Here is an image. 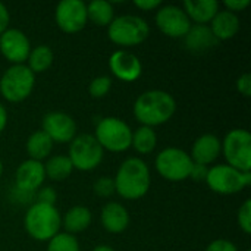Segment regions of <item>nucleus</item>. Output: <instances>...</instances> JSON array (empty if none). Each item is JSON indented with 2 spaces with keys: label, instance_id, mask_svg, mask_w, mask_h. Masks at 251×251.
Masks as SVG:
<instances>
[{
  "label": "nucleus",
  "instance_id": "obj_1",
  "mask_svg": "<svg viewBox=\"0 0 251 251\" xmlns=\"http://www.w3.org/2000/svg\"><path fill=\"white\" fill-rule=\"evenodd\" d=\"M176 110V101L168 91L149 90L134 103V116L143 126H157L168 122Z\"/></svg>",
  "mask_w": 251,
  "mask_h": 251
},
{
  "label": "nucleus",
  "instance_id": "obj_2",
  "mask_svg": "<svg viewBox=\"0 0 251 251\" xmlns=\"http://www.w3.org/2000/svg\"><path fill=\"white\" fill-rule=\"evenodd\" d=\"M115 193L125 200H138L150 188V169L140 157H128L119 166L115 178Z\"/></svg>",
  "mask_w": 251,
  "mask_h": 251
},
{
  "label": "nucleus",
  "instance_id": "obj_3",
  "mask_svg": "<svg viewBox=\"0 0 251 251\" xmlns=\"http://www.w3.org/2000/svg\"><path fill=\"white\" fill-rule=\"evenodd\" d=\"M62 216L56 206L34 203L24 216V228L26 234L37 241H50L60 232Z\"/></svg>",
  "mask_w": 251,
  "mask_h": 251
},
{
  "label": "nucleus",
  "instance_id": "obj_4",
  "mask_svg": "<svg viewBox=\"0 0 251 251\" xmlns=\"http://www.w3.org/2000/svg\"><path fill=\"white\" fill-rule=\"evenodd\" d=\"M35 85V75L26 65L9 66L0 78V94L10 103L28 99Z\"/></svg>",
  "mask_w": 251,
  "mask_h": 251
},
{
  "label": "nucleus",
  "instance_id": "obj_5",
  "mask_svg": "<svg viewBox=\"0 0 251 251\" xmlns=\"http://www.w3.org/2000/svg\"><path fill=\"white\" fill-rule=\"evenodd\" d=\"M94 137L103 150H109L112 153H122L131 147L132 129L126 122L121 121L119 118L109 116L103 118L97 124Z\"/></svg>",
  "mask_w": 251,
  "mask_h": 251
},
{
  "label": "nucleus",
  "instance_id": "obj_6",
  "mask_svg": "<svg viewBox=\"0 0 251 251\" xmlns=\"http://www.w3.org/2000/svg\"><path fill=\"white\" fill-rule=\"evenodd\" d=\"M150 34V26L146 19L135 15H122L115 18L107 26V35L118 46L141 44Z\"/></svg>",
  "mask_w": 251,
  "mask_h": 251
},
{
  "label": "nucleus",
  "instance_id": "obj_7",
  "mask_svg": "<svg viewBox=\"0 0 251 251\" xmlns=\"http://www.w3.org/2000/svg\"><path fill=\"white\" fill-rule=\"evenodd\" d=\"M104 156V150L94 135L79 134L69 143V160L74 169L87 172L96 169Z\"/></svg>",
  "mask_w": 251,
  "mask_h": 251
},
{
  "label": "nucleus",
  "instance_id": "obj_8",
  "mask_svg": "<svg viewBox=\"0 0 251 251\" xmlns=\"http://www.w3.org/2000/svg\"><path fill=\"white\" fill-rule=\"evenodd\" d=\"M206 184L218 194H237L251 184V172H241L229 165H216L209 169Z\"/></svg>",
  "mask_w": 251,
  "mask_h": 251
},
{
  "label": "nucleus",
  "instance_id": "obj_9",
  "mask_svg": "<svg viewBox=\"0 0 251 251\" xmlns=\"http://www.w3.org/2000/svg\"><path fill=\"white\" fill-rule=\"evenodd\" d=\"M222 153L228 165L241 171L251 172V134L247 129H232L222 141Z\"/></svg>",
  "mask_w": 251,
  "mask_h": 251
},
{
  "label": "nucleus",
  "instance_id": "obj_10",
  "mask_svg": "<svg viewBox=\"0 0 251 251\" xmlns=\"http://www.w3.org/2000/svg\"><path fill=\"white\" fill-rule=\"evenodd\" d=\"M193 160L187 151L178 147H166L156 157V171L168 181L179 182L190 178Z\"/></svg>",
  "mask_w": 251,
  "mask_h": 251
},
{
  "label": "nucleus",
  "instance_id": "obj_11",
  "mask_svg": "<svg viewBox=\"0 0 251 251\" xmlns=\"http://www.w3.org/2000/svg\"><path fill=\"white\" fill-rule=\"evenodd\" d=\"M57 26L66 34H75L84 29L87 18V4L82 0H62L54 12Z\"/></svg>",
  "mask_w": 251,
  "mask_h": 251
},
{
  "label": "nucleus",
  "instance_id": "obj_12",
  "mask_svg": "<svg viewBox=\"0 0 251 251\" xmlns=\"http://www.w3.org/2000/svg\"><path fill=\"white\" fill-rule=\"evenodd\" d=\"M154 19L159 29L171 38H184L193 25L184 9L175 4L162 6Z\"/></svg>",
  "mask_w": 251,
  "mask_h": 251
},
{
  "label": "nucleus",
  "instance_id": "obj_13",
  "mask_svg": "<svg viewBox=\"0 0 251 251\" xmlns=\"http://www.w3.org/2000/svg\"><path fill=\"white\" fill-rule=\"evenodd\" d=\"M31 51L26 34L18 28H7L0 35V53L12 65H24Z\"/></svg>",
  "mask_w": 251,
  "mask_h": 251
},
{
  "label": "nucleus",
  "instance_id": "obj_14",
  "mask_svg": "<svg viewBox=\"0 0 251 251\" xmlns=\"http://www.w3.org/2000/svg\"><path fill=\"white\" fill-rule=\"evenodd\" d=\"M43 131L53 143H71L76 137V124L68 113L49 112L43 116Z\"/></svg>",
  "mask_w": 251,
  "mask_h": 251
},
{
  "label": "nucleus",
  "instance_id": "obj_15",
  "mask_svg": "<svg viewBox=\"0 0 251 251\" xmlns=\"http://www.w3.org/2000/svg\"><path fill=\"white\" fill-rule=\"evenodd\" d=\"M109 68L112 74L124 82L137 81L143 72V65L140 59L134 53L126 50L113 51L109 57Z\"/></svg>",
  "mask_w": 251,
  "mask_h": 251
},
{
  "label": "nucleus",
  "instance_id": "obj_16",
  "mask_svg": "<svg viewBox=\"0 0 251 251\" xmlns=\"http://www.w3.org/2000/svg\"><path fill=\"white\" fill-rule=\"evenodd\" d=\"M46 179L44 165L41 162L28 159L24 160L15 175V187L25 193H35Z\"/></svg>",
  "mask_w": 251,
  "mask_h": 251
},
{
  "label": "nucleus",
  "instance_id": "obj_17",
  "mask_svg": "<svg viewBox=\"0 0 251 251\" xmlns=\"http://www.w3.org/2000/svg\"><path fill=\"white\" fill-rule=\"evenodd\" d=\"M221 153H222V141L219 140V137L213 134H203L194 141L190 157L193 163L207 166L213 163Z\"/></svg>",
  "mask_w": 251,
  "mask_h": 251
},
{
  "label": "nucleus",
  "instance_id": "obj_18",
  "mask_svg": "<svg viewBox=\"0 0 251 251\" xmlns=\"http://www.w3.org/2000/svg\"><path fill=\"white\" fill-rule=\"evenodd\" d=\"M100 221L103 228L110 234H121L129 225L128 210L116 201H109L103 206L100 213Z\"/></svg>",
  "mask_w": 251,
  "mask_h": 251
},
{
  "label": "nucleus",
  "instance_id": "obj_19",
  "mask_svg": "<svg viewBox=\"0 0 251 251\" xmlns=\"http://www.w3.org/2000/svg\"><path fill=\"white\" fill-rule=\"evenodd\" d=\"M210 29L218 41L231 40L240 31V18L237 13L229 10H219L210 21Z\"/></svg>",
  "mask_w": 251,
  "mask_h": 251
},
{
  "label": "nucleus",
  "instance_id": "obj_20",
  "mask_svg": "<svg viewBox=\"0 0 251 251\" xmlns=\"http://www.w3.org/2000/svg\"><path fill=\"white\" fill-rule=\"evenodd\" d=\"M184 40H185V47L194 53L207 51L216 47L219 43L209 25H191Z\"/></svg>",
  "mask_w": 251,
  "mask_h": 251
},
{
  "label": "nucleus",
  "instance_id": "obj_21",
  "mask_svg": "<svg viewBox=\"0 0 251 251\" xmlns=\"http://www.w3.org/2000/svg\"><path fill=\"white\" fill-rule=\"evenodd\" d=\"M182 9L196 25H206L219 12V3L216 0H185Z\"/></svg>",
  "mask_w": 251,
  "mask_h": 251
},
{
  "label": "nucleus",
  "instance_id": "obj_22",
  "mask_svg": "<svg viewBox=\"0 0 251 251\" xmlns=\"http://www.w3.org/2000/svg\"><path fill=\"white\" fill-rule=\"evenodd\" d=\"M93 221V215L88 207L85 206H74L71 207L62 221V225L66 229V234H78L85 231Z\"/></svg>",
  "mask_w": 251,
  "mask_h": 251
},
{
  "label": "nucleus",
  "instance_id": "obj_23",
  "mask_svg": "<svg viewBox=\"0 0 251 251\" xmlns=\"http://www.w3.org/2000/svg\"><path fill=\"white\" fill-rule=\"evenodd\" d=\"M25 149H26L29 159L41 162L43 159L49 157V154L51 153L53 141L50 140V137L43 129H38L28 137Z\"/></svg>",
  "mask_w": 251,
  "mask_h": 251
},
{
  "label": "nucleus",
  "instance_id": "obj_24",
  "mask_svg": "<svg viewBox=\"0 0 251 251\" xmlns=\"http://www.w3.org/2000/svg\"><path fill=\"white\" fill-rule=\"evenodd\" d=\"M87 18L99 26H109L110 22L115 19V10L112 3L106 0L90 1L87 4Z\"/></svg>",
  "mask_w": 251,
  "mask_h": 251
},
{
  "label": "nucleus",
  "instance_id": "obj_25",
  "mask_svg": "<svg viewBox=\"0 0 251 251\" xmlns=\"http://www.w3.org/2000/svg\"><path fill=\"white\" fill-rule=\"evenodd\" d=\"M157 146V134L150 126H140L132 132L131 147L140 154H150Z\"/></svg>",
  "mask_w": 251,
  "mask_h": 251
},
{
  "label": "nucleus",
  "instance_id": "obj_26",
  "mask_svg": "<svg viewBox=\"0 0 251 251\" xmlns=\"http://www.w3.org/2000/svg\"><path fill=\"white\" fill-rule=\"evenodd\" d=\"M53 59H54V54L51 51V49L46 44H40L34 49H31L29 51V56H28V68L32 71V74H41V72H46L51 63H53Z\"/></svg>",
  "mask_w": 251,
  "mask_h": 251
},
{
  "label": "nucleus",
  "instance_id": "obj_27",
  "mask_svg": "<svg viewBox=\"0 0 251 251\" xmlns=\"http://www.w3.org/2000/svg\"><path fill=\"white\" fill-rule=\"evenodd\" d=\"M44 171H46L47 178H50L53 181H63V179L71 176V174L74 171V166H72L68 156L57 154V156H51L46 162Z\"/></svg>",
  "mask_w": 251,
  "mask_h": 251
},
{
  "label": "nucleus",
  "instance_id": "obj_28",
  "mask_svg": "<svg viewBox=\"0 0 251 251\" xmlns=\"http://www.w3.org/2000/svg\"><path fill=\"white\" fill-rule=\"evenodd\" d=\"M47 251H81L79 250V243L75 238V235L66 234V232H59L54 235L49 244Z\"/></svg>",
  "mask_w": 251,
  "mask_h": 251
},
{
  "label": "nucleus",
  "instance_id": "obj_29",
  "mask_svg": "<svg viewBox=\"0 0 251 251\" xmlns=\"http://www.w3.org/2000/svg\"><path fill=\"white\" fill-rule=\"evenodd\" d=\"M110 88H112V79L106 75H100L90 82L88 91L93 99H101L109 93Z\"/></svg>",
  "mask_w": 251,
  "mask_h": 251
},
{
  "label": "nucleus",
  "instance_id": "obj_30",
  "mask_svg": "<svg viewBox=\"0 0 251 251\" xmlns=\"http://www.w3.org/2000/svg\"><path fill=\"white\" fill-rule=\"evenodd\" d=\"M93 191L96 196L107 199L115 193V181L109 176H101V178L96 179V182L93 185Z\"/></svg>",
  "mask_w": 251,
  "mask_h": 251
},
{
  "label": "nucleus",
  "instance_id": "obj_31",
  "mask_svg": "<svg viewBox=\"0 0 251 251\" xmlns=\"http://www.w3.org/2000/svg\"><path fill=\"white\" fill-rule=\"evenodd\" d=\"M238 225L243 229L244 234L250 235L251 234V200H246L243 206L238 210Z\"/></svg>",
  "mask_w": 251,
  "mask_h": 251
},
{
  "label": "nucleus",
  "instance_id": "obj_32",
  "mask_svg": "<svg viewBox=\"0 0 251 251\" xmlns=\"http://www.w3.org/2000/svg\"><path fill=\"white\" fill-rule=\"evenodd\" d=\"M57 200V193L54 188L51 187H44L38 191L37 194V201L35 203H41V204H49V206H54Z\"/></svg>",
  "mask_w": 251,
  "mask_h": 251
},
{
  "label": "nucleus",
  "instance_id": "obj_33",
  "mask_svg": "<svg viewBox=\"0 0 251 251\" xmlns=\"http://www.w3.org/2000/svg\"><path fill=\"white\" fill-rule=\"evenodd\" d=\"M206 251H238L237 246L232 241L228 240H215L212 241Z\"/></svg>",
  "mask_w": 251,
  "mask_h": 251
},
{
  "label": "nucleus",
  "instance_id": "obj_34",
  "mask_svg": "<svg viewBox=\"0 0 251 251\" xmlns=\"http://www.w3.org/2000/svg\"><path fill=\"white\" fill-rule=\"evenodd\" d=\"M237 90H238V91H240V94H243L244 97H250L251 96L250 74H243V75L237 79Z\"/></svg>",
  "mask_w": 251,
  "mask_h": 251
},
{
  "label": "nucleus",
  "instance_id": "obj_35",
  "mask_svg": "<svg viewBox=\"0 0 251 251\" xmlns=\"http://www.w3.org/2000/svg\"><path fill=\"white\" fill-rule=\"evenodd\" d=\"M224 4H225L226 10L237 13V12H241L246 7H249L250 6V0H225Z\"/></svg>",
  "mask_w": 251,
  "mask_h": 251
},
{
  "label": "nucleus",
  "instance_id": "obj_36",
  "mask_svg": "<svg viewBox=\"0 0 251 251\" xmlns=\"http://www.w3.org/2000/svg\"><path fill=\"white\" fill-rule=\"evenodd\" d=\"M207 166H203V165H197V163H193V168H191V174H190V178H193L194 181H206V176H207Z\"/></svg>",
  "mask_w": 251,
  "mask_h": 251
},
{
  "label": "nucleus",
  "instance_id": "obj_37",
  "mask_svg": "<svg viewBox=\"0 0 251 251\" xmlns=\"http://www.w3.org/2000/svg\"><path fill=\"white\" fill-rule=\"evenodd\" d=\"M134 4L141 9V10H153V9H157L162 6V1L160 0H135Z\"/></svg>",
  "mask_w": 251,
  "mask_h": 251
},
{
  "label": "nucleus",
  "instance_id": "obj_38",
  "mask_svg": "<svg viewBox=\"0 0 251 251\" xmlns=\"http://www.w3.org/2000/svg\"><path fill=\"white\" fill-rule=\"evenodd\" d=\"M9 21H10V16H9V10L7 7L0 1V35L7 29V25H9Z\"/></svg>",
  "mask_w": 251,
  "mask_h": 251
},
{
  "label": "nucleus",
  "instance_id": "obj_39",
  "mask_svg": "<svg viewBox=\"0 0 251 251\" xmlns=\"http://www.w3.org/2000/svg\"><path fill=\"white\" fill-rule=\"evenodd\" d=\"M6 125H7V110H6V107L0 103V134L4 131Z\"/></svg>",
  "mask_w": 251,
  "mask_h": 251
},
{
  "label": "nucleus",
  "instance_id": "obj_40",
  "mask_svg": "<svg viewBox=\"0 0 251 251\" xmlns=\"http://www.w3.org/2000/svg\"><path fill=\"white\" fill-rule=\"evenodd\" d=\"M93 251H115L110 246H106V244H100V246H97V247H94Z\"/></svg>",
  "mask_w": 251,
  "mask_h": 251
},
{
  "label": "nucleus",
  "instance_id": "obj_41",
  "mask_svg": "<svg viewBox=\"0 0 251 251\" xmlns=\"http://www.w3.org/2000/svg\"><path fill=\"white\" fill-rule=\"evenodd\" d=\"M1 174H3V163H1V160H0V176H1Z\"/></svg>",
  "mask_w": 251,
  "mask_h": 251
},
{
  "label": "nucleus",
  "instance_id": "obj_42",
  "mask_svg": "<svg viewBox=\"0 0 251 251\" xmlns=\"http://www.w3.org/2000/svg\"><path fill=\"white\" fill-rule=\"evenodd\" d=\"M247 251H250V250H247Z\"/></svg>",
  "mask_w": 251,
  "mask_h": 251
}]
</instances>
